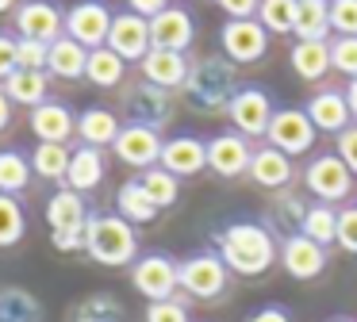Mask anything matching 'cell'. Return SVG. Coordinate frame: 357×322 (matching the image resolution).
<instances>
[{"label": "cell", "instance_id": "38", "mask_svg": "<svg viewBox=\"0 0 357 322\" xmlns=\"http://www.w3.org/2000/svg\"><path fill=\"white\" fill-rule=\"evenodd\" d=\"M331 69L357 81V38H346V35L331 38Z\"/></svg>", "mask_w": 357, "mask_h": 322}, {"label": "cell", "instance_id": "21", "mask_svg": "<svg viewBox=\"0 0 357 322\" xmlns=\"http://www.w3.org/2000/svg\"><path fill=\"white\" fill-rule=\"evenodd\" d=\"M31 135L39 138V142H70L73 135H77V115H73L70 104H62V100H47V104L31 107Z\"/></svg>", "mask_w": 357, "mask_h": 322}, {"label": "cell", "instance_id": "9", "mask_svg": "<svg viewBox=\"0 0 357 322\" xmlns=\"http://www.w3.org/2000/svg\"><path fill=\"white\" fill-rule=\"evenodd\" d=\"M219 50L231 66H254L269 54V31L257 20H227L219 27Z\"/></svg>", "mask_w": 357, "mask_h": 322}, {"label": "cell", "instance_id": "51", "mask_svg": "<svg viewBox=\"0 0 357 322\" xmlns=\"http://www.w3.org/2000/svg\"><path fill=\"white\" fill-rule=\"evenodd\" d=\"M326 322H354V319H346V314H334V319H326Z\"/></svg>", "mask_w": 357, "mask_h": 322}, {"label": "cell", "instance_id": "1", "mask_svg": "<svg viewBox=\"0 0 357 322\" xmlns=\"http://www.w3.org/2000/svg\"><path fill=\"white\" fill-rule=\"evenodd\" d=\"M215 253L223 257V265L238 276H261L273 268L280 245L273 238L269 227L254 219H238V222H227L223 230L215 234Z\"/></svg>", "mask_w": 357, "mask_h": 322}, {"label": "cell", "instance_id": "34", "mask_svg": "<svg viewBox=\"0 0 357 322\" xmlns=\"http://www.w3.org/2000/svg\"><path fill=\"white\" fill-rule=\"evenodd\" d=\"M24 234H27V207H24V199L0 192V250L20 245Z\"/></svg>", "mask_w": 357, "mask_h": 322}, {"label": "cell", "instance_id": "39", "mask_svg": "<svg viewBox=\"0 0 357 322\" xmlns=\"http://www.w3.org/2000/svg\"><path fill=\"white\" fill-rule=\"evenodd\" d=\"M331 31L357 38V0H331Z\"/></svg>", "mask_w": 357, "mask_h": 322}, {"label": "cell", "instance_id": "37", "mask_svg": "<svg viewBox=\"0 0 357 322\" xmlns=\"http://www.w3.org/2000/svg\"><path fill=\"white\" fill-rule=\"evenodd\" d=\"M296 8H300V0H261L257 23H261L269 35H292L296 31Z\"/></svg>", "mask_w": 357, "mask_h": 322}, {"label": "cell", "instance_id": "19", "mask_svg": "<svg viewBox=\"0 0 357 322\" xmlns=\"http://www.w3.org/2000/svg\"><path fill=\"white\" fill-rule=\"evenodd\" d=\"M303 112H307L311 123H315V130L334 135V138H338L342 130L354 123L349 104H346V92H342V89H319V92H311L307 104H303Z\"/></svg>", "mask_w": 357, "mask_h": 322}, {"label": "cell", "instance_id": "11", "mask_svg": "<svg viewBox=\"0 0 357 322\" xmlns=\"http://www.w3.org/2000/svg\"><path fill=\"white\" fill-rule=\"evenodd\" d=\"M112 20H116V12L108 8V0H77L66 12V35L85 50H96V46H108Z\"/></svg>", "mask_w": 357, "mask_h": 322}, {"label": "cell", "instance_id": "31", "mask_svg": "<svg viewBox=\"0 0 357 322\" xmlns=\"http://www.w3.org/2000/svg\"><path fill=\"white\" fill-rule=\"evenodd\" d=\"M123 77H127V61L116 50H108V46L89 50V61H85L89 84H96V89H116V84H123Z\"/></svg>", "mask_w": 357, "mask_h": 322}, {"label": "cell", "instance_id": "43", "mask_svg": "<svg viewBox=\"0 0 357 322\" xmlns=\"http://www.w3.org/2000/svg\"><path fill=\"white\" fill-rule=\"evenodd\" d=\"M334 153L346 161V169L357 176V123H349L338 138H334Z\"/></svg>", "mask_w": 357, "mask_h": 322}, {"label": "cell", "instance_id": "6", "mask_svg": "<svg viewBox=\"0 0 357 322\" xmlns=\"http://www.w3.org/2000/svg\"><path fill=\"white\" fill-rule=\"evenodd\" d=\"M12 27H16V38L50 46L66 35V12L54 0H20L12 8Z\"/></svg>", "mask_w": 357, "mask_h": 322}, {"label": "cell", "instance_id": "24", "mask_svg": "<svg viewBox=\"0 0 357 322\" xmlns=\"http://www.w3.org/2000/svg\"><path fill=\"white\" fill-rule=\"evenodd\" d=\"M119 130H123V123H119V115L112 112V107H85V112L77 115L81 146H96V150H104V146H112L119 138Z\"/></svg>", "mask_w": 357, "mask_h": 322}, {"label": "cell", "instance_id": "14", "mask_svg": "<svg viewBox=\"0 0 357 322\" xmlns=\"http://www.w3.org/2000/svg\"><path fill=\"white\" fill-rule=\"evenodd\" d=\"M192 43H196V20L185 4H169L165 12H158L150 20V46H158V50L185 54Z\"/></svg>", "mask_w": 357, "mask_h": 322}, {"label": "cell", "instance_id": "20", "mask_svg": "<svg viewBox=\"0 0 357 322\" xmlns=\"http://www.w3.org/2000/svg\"><path fill=\"white\" fill-rule=\"evenodd\" d=\"M162 169H169L173 176H196V173H204L208 169V142L204 138H196V135H173V138H165V146H162V161H158Z\"/></svg>", "mask_w": 357, "mask_h": 322}, {"label": "cell", "instance_id": "8", "mask_svg": "<svg viewBox=\"0 0 357 322\" xmlns=\"http://www.w3.org/2000/svg\"><path fill=\"white\" fill-rule=\"evenodd\" d=\"M177 265L169 253H139V261L131 265V284L139 296H146L150 303L158 299H173L181 291V276H177Z\"/></svg>", "mask_w": 357, "mask_h": 322}, {"label": "cell", "instance_id": "16", "mask_svg": "<svg viewBox=\"0 0 357 322\" xmlns=\"http://www.w3.org/2000/svg\"><path fill=\"white\" fill-rule=\"evenodd\" d=\"M277 261L284 265V273L292 276V280H315V276H323V268H326V250L296 230V234H288L284 242H280Z\"/></svg>", "mask_w": 357, "mask_h": 322}, {"label": "cell", "instance_id": "44", "mask_svg": "<svg viewBox=\"0 0 357 322\" xmlns=\"http://www.w3.org/2000/svg\"><path fill=\"white\" fill-rule=\"evenodd\" d=\"M16 43L20 38L12 31H0V84L8 81L12 73L20 69V58H16Z\"/></svg>", "mask_w": 357, "mask_h": 322}, {"label": "cell", "instance_id": "26", "mask_svg": "<svg viewBox=\"0 0 357 322\" xmlns=\"http://www.w3.org/2000/svg\"><path fill=\"white\" fill-rule=\"evenodd\" d=\"M116 215H119V219H127L131 227H146V222H154L158 215H162V207L146 196V188H142L139 176H135V181L119 184V192H116Z\"/></svg>", "mask_w": 357, "mask_h": 322}, {"label": "cell", "instance_id": "49", "mask_svg": "<svg viewBox=\"0 0 357 322\" xmlns=\"http://www.w3.org/2000/svg\"><path fill=\"white\" fill-rule=\"evenodd\" d=\"M12 107H16V104H12V100L4 96V89H0V130L12 127Z\"/></svg>", "mask_w": 357, "mask_h": 322}, {"label": "cell", "instance_id": "42", "mask_svg": "<svg viewBox=\"0 0 357 322\" xmlns=\"http://www.w3.org/2000/svg\"><path fill=\"white\" fill-rule=\"evenodd\" d=\"M47 50H50V46L31 43V38H20V43H16L20 69H47Z\"/></svg>", "mask_w": 357, "mask_h": 322}, {"label": "cell", "instance_id": "10", "mask_svg": "<svg viewBox=\"0 0 357 322\" xmlns=\"http://www.w3.org/2000/svg\"><path fill=\"white\" fill-rule=\"evenodd\" d=\"M315 138H319V130H315V123L307 119L303 107H277L269 130H265V142L277 146V150L288 153V158H303V153H311Z\"/></svg>", "mask_w": 357, "mask_h": 322}, {"label": "cell", "instance_id": "48", "mask_svg": "<svg viewBox=\"0 0 357 322\" xmlns=\"http://www.w3.org/2000/svg\"><path fill=\"white\" fill-rule=\"evenodd\" d=\"M173 0H127V12H135V15H142V20H154L158 12H165Z\"/></svg>", "mask_w": 357, "mask_h": 322}, {"label": "cell", "instance_id": "2", "mask_svg": "<svg viewBox=\"0 0 357 322\" xmlns=\"http://www.w3.org/2000/svg\"><path fill=\"white\" fill-rule=\"evenodd\" d=\"M85 253L104 268H131L139 261V230L119 215H89Z\"/></svg>", "mask_w": 357, "mask_h": 322}, {"label": "cell", "instance_id": "15", "mask_svg": "<svg viewBox=\"0 0 357 322\" xmlns=\"http://www.w3.org/2000/svg\"><path fill=\"white\" fill-rule=\"evenodd\" d=\"M123 115L127 123H142V127H162L169 119V92L154 89L150 81H135L123 89Z\"/></svg>", "mask_w": 357, "mask_h": 322}, {"label": "cell", "instance_id": "45", "mask_svg": "<svg viewBox=\"0 0 357 322\" xmlns=\"http://www.w3.org/2000/svg\"><path fill=\"white\" fill-rule=\"evenodd\" d=\"M219 12L227 15V20H257V8H261V0H215Z\"/></svg>", "mask_w": 357, "mask_h": 322}, {"label": "cell", "instance_id": "35", "mask_svg": "<svg viewBox=\"0 0 357 322\" xmlns=\"http://www.w3.org/2000/svg\"><path fill=\"white\" fill-rule=\"evenodd\" d=\"M31 184V158L24 150H0V192L20 196Z\"/></svg>", "mask_w": 357, "mask_h": 322}, {"label": "cell", "instance_id": "3", "mask_svg": "<svg viewBox=\"0 0 357 322\" xmlns=\"http://www.w3.org/2000/svg\"><path fill=\"white\" fill-rule=\"evenodd\" d=\"M185 100L196 107V112H227L238 92L234 84V66L227 58H200L192 61L188 69V81H185Z\"/></svg>", "mask_w": 357, "mask_h": 322}, {"label": "cell", "instance_id": "29", "mask_svg": "<svg viewBox=\"0 0 357 322\" xmlns=\"http://www.w3.org/2000/svg\"><path fill=\"white\" fill-rule=\"evenodd\" d=\"M288 66L300 81H323L331 73V43H300L296 38L292 54H288Z\"/></svg>", "mask_w": 357, "mask_h": 322}, {"label": "cell", "instance_id": "23", "mask_svg": "<svg viewBox=\"0 0 357 322\" xmlns=\"http://www.w3.org/2000/svg\"><path fill=\"white\" fill-rule=\"evenodd\" d=\"M43 215H47V222H50V234L54 230H85V222H89V204H85V196L81 192H73V188H58V192H50V199H47V207H43Z\"/></svg>", "mask_w": 357, "mask_h": 322}, {"label": "cell", "instance_id": "27", "mask_svg": "<svg viewBox=\"0 0 357 322\" xmlns=\"http://www.w3.org/2000/svg\"><path fill=\"white\" fill-rule=\"evenodd\" d=\"M104 181V150H96V146H77L70 158V173H66V188L73 192H93L100 188Z\"/></svg>", "mask_w": 357, "mask_h": 322}, {"label": "cell", "instance_id": "25", "mask_svg": "<svg viewBox=\"0 0 357 322\" xmlns=\"http://www.w3.org/2000/svg\"><path fill=\"white\" fill-rule=\"evenodd\" d=\"M4 96L12 104H24V107H39L50 100V73L47 69H16L8 81L0 84Z\"/></svg>", "mask_w": 357, "mask_h": 322}, {"label": "cell", "instance_id": "13", "mask_svg": "<svg viewBox=\"0 0 357 322\" xmlns=\"http://www.w3.org/2000/svg\"><path fill=\"white\" fill-rule=\"evenodd\" d=\"M250 158H254V146L250 138H242L238 130H219L208 138V169L215 176H246L250 173Z\"/></svg>", "mask_w": 357, "mask_h": 322}, {"label": "cell", "instance_id": "17", "mask_svg": "<svg viewBox=\"0 0 357 322\" xmlns=\"http://www.w3.org/2000/svg\"><path fill=\"white\" fill-rule=\"evenodd\" d=\"M108 50H116L123 61H142L150 54V20L135 12H116L108 31Z\"/></svg>", "mask_w": 357, "mask_h": 322}, {"label": "cell", "instance_id": "46", "mask_svg": "<svg viewBox=\"0 0 357 322\" xmlns=\"http://www.w3.org/2000/svg\"><path fill=\"white\" fill-rule=\"evenodd\" d=\"M50 242H54V250H62V253H77V250H85V230H54Z\"/></svg>", "mask_w": 357, "mask_h": 322}, {"label": "cell", "instance_id": "32", "mask_svg": "<svg viewBox=\"0 0 357 322\" xmlns=\"http://www.w3.org/2000/svg\"><path fill=\"white\" fill-rule=\"evenodd\" d=\"M70 158H73L70 142H39L31 150V173L43 176V181H66Z\"/></svg>", "mask_w": 357, "mask_h": 322}, {"label": "cell", "instance_id": "47", "mask_svg": "<svg viewBox=\"0 0 357 322\" xmlns=\"http://www.w3.org/2000/svg\"><path fill=\"white\" fill-rule=\"evenodd\" d=\"M246 322H292V314L280 303H265V307H257V311H250Z\"/></svg>", "mask_w": 357, "mask_h": 322}, {"label": "cell", "instance_id": "33", "mask_svg": "<svg viewBox=\"0 0 357 322\" xmlns=\"http://www.w3.org/2000/svg\"><path fill=\"white\" fill-rule=\"evenodd\" d=\"M300 234L311 238V242H319L323 250L334 245V234H338V207L307 204V211H303V219H300Z\"/></svg>", "mask_w": 357, "mask_h": 322}, {"label": "cell", "instance_id": "28", "mask_svg": "<svg viewBox=\"0 0 357 322\" xmlns=\"http://www.w3.org/2000/svg\"><path fill=\"white\" fill-rule=\"evenodd\" d=\"M85 61H89L85 46L73 43L70 35H62L58 43H50V50H47V73L62 77V81H77V77H85Z\"/></svg>", "mask_w": 357, "mask_h": 322}, {"label": "cell", "instance_id": "5", "mask_svg": "<svg viewBox=\"0 0 357 322\" xmlns=\"http://www.w3.org/2000/svg\"><path fill=\"white\" fill-rule=\"evenodd\" d=\"M177 276H181V291L192 299H204V303L219 299L227 291V284H231V268L223 265V257L215 250L188 253L177 265Z\"/></svg>", "mask_w": 357, "mask_h": 322}, {"label": "cell", "instance_id": "40", "mask_svg": "<svg viewBox=\"0 0 357 322\" xmlns=\"http://www.w3.org/2000/svg\"><path fill=\"white\" fill-rule=\"evenodd\" d=\"M334 245L357 257V207H338V234H334Z\"/></svg>", "mask_w": 357, "mask_h": 322}, {"label": "cell", "instance_id": "7", "mask_svg": "<svg viewBox=\"0 0 357 322\" xmlns=\"http://www.w3.org/2000/svg\"><path fill=\"white\" fill-rule=\"evenodd\" d=\"M273 112H277V104H273V96L261 84H238L231 107H227V119H231V127L242 138H265V130L273 123Z\"/></svg>", "mask_w": 357, "mask_h": 322}, {"label": "cell", "instance_id": "22", "mask_svg": "<svg viewBox=\"0 0 357 322\" xmlns=\"http://www.w3.org/2000/svg\"><path fill=\"white\" fill-rule=\"evenodd\" d=\"M250 181L257 184V188H265V192H277V188H284L288 181H292V158L288 153H280L277 146H254V158H250Z\"/></svg>", "mask_w": 357, "mask_h": 322}, {"label": "cell", "instance_id": "41", "mask_svg": "<svg viewBox=\"0 0 357 322\" xmlns=\"http://www.w3.org/2000/svg\"><path fill=\"white\" fill-rule=\"evenodd\" d=\"M146 322H192V319H188V307L173 296V299L146 303Z\"/></svg>", "mask_w": 357, "mask_h": 322}, {"label": "cell", "instance_id": "4", "mask_svg": "<svg viewBox=\"0 0 357 322\" xmlns=\"http://www.w3.org/2000/svg\"><path fill=\"white\" fill-rule=\"evenodd\" d=\"M303 184L315 196V204H346L354 196V173L346 169V161L334 150L311 153L307 165H303Z\"/></svg>", "mask_w": 357, "mask_h": 322}, {"label": "cell", "instance_id": "18", "mask_svg": "<svg viewBox=\"0 0 357 322\" xmlns=\"http://www.w3.org/2000/svg\"><path fill=\"white\" fill-rule=\"evenodd\" d=\"M188 69H192V61H188L185 54H177V50H158V46H150V54L139 61L142 81H150L154 89H162V92L185 89Z\"/></svg>", "mask_w": 357, "mask_h": 322}, {"label": "cell", "instance_id": "30", "mask_svg": "<svg viewBox=\"0 0 357 322\" xmlns=\"http://www.w3.org/2000/svg\"><path fill=\"white\" fill-rule=\"evenodd\" d=\"M292 35L300 43H326V35H331V0H300Z\"/></svg>", "mask_w": 357, "mask_h": 322}, {"label": "cell", "instance_id": "12", "mask_svg": "<svg viewBox=\"0 0 357 322\" xmlns=\"http://www.w3.org/2000/svg\"><path fill=\"white\" fill-rule=\"evenodd\" d=\"M162 146L165 138L158 135L154 127H142V123H123V130H119V138L112 142V153H116L123 165L131 169H154L158 161H162Z\"/></svg>", "mask_w": 357, "mask_h": 322}, {"label": "cell", "instance_id": "50", "mask_svg": "<svg viewBox=\"0 0 357 322\" xmlns=\"http://www.w3.org/2000/svg\"><path fill=\"white\" fill-rule=\"evenodd\" d=\"M346 104H349V115H354V123H357V81L346 84Z\"/></svg>", "mask_w": 357, "mask_h": 322}, {"label": "cell", "instance_id": "36", "mask_svg": "<svg viewBox=\"0 0 357 322\" xmlns=\"http://www.w3.org/2000/svg\"><path fill=\"white\" fill-rule=\"evenodd\" d=\"M139 184L146 188V196L154 199V204L162 207V211H165V207H173V204L181 199V181L169 173V169H162V165L146 169V173L139 176Z\"/></svg>", "mask_w": 357, "mask_h": 322}]
</instances>
